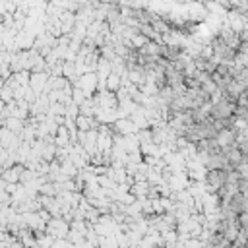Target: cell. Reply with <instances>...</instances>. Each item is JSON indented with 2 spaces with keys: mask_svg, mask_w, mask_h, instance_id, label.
Here are the masks:
<instances>
[{
  "mask_svg": "<svg viewBox=\"0 0 248 248\" xmlns=\"http://www.w3.org/2000/svg\"><path fill=\"white\" fill-rule=\"evenodd\" d=\"M0 25H2V16H0Z\"/></svg>",
  "mask_w": 248,
  "mask_h": 248,
  "instance_id": "12",
  "label": "cell"
},
{
  "mask_svg": "<svg viewBox=\"0 0 248 248\" xmlns=\"http://www.w3.org/2000/svg\"><path fill=\"white\" fill-rule=\"evenodd\" d=\"M120 87H122V79H120V76L114 74V72H110V74L107 76V79H105V89L110 91V93H116Z\"/></svg>",
  "mask_w": 248,
  "mask_h": 248,
  "instance_id": "8",
  "label": "cell"
},
{
  "mask_svg": "<svg viewBox=\"0 0 248 248\" xmlns=\"http://www.w3.org/2000/svg\"><path fill=\"white\" fill-rule=\"evenodd\" d=\"M182 246L184 248H202V242H200V238H186L184 242H182Z\"/></svg>",
  "mask_w": 248,
  "mask_h": 248,
  "instance_id": "10",
  "label": "cell"
},
{
  "mask_svg": "<svg viewBox=\"0 0 248 248\" xmlns=\"http://www.w3.org/2000/svg\"><path fill=\"white\" fill-rule=\"evenodd\" d=\"M70 231V223L64 217H50L45 225V232H48L52 238H66Z\"/></svg>",
  "mask_w": 248,
  "mask_h": 248,
  "instance_id": "2",
  "label": "cell"
},
{
  "mask_svg": "<svg viewBox=\"0 0 248 248\" xmlns=\"http://www.w3.org/2000/svg\"><path fill=\"white\" fill-rule=\"evenodd\" d=\"M236 225H238V229H248V215L246 213H238L236 215Z\"/></svg>",
  "mask_w": 248,
  "mask_h": 248,
  "instance_id": "11",
  "label": "cell"
},
{
  "mask_svg": "<svg viewBox=\"0 0 248 248\" xmlns=\"http://www.w3.org/2000/svg\"><path fill=\"white\" fill-rule=\"evenodd\" d=\"M74 124H76V128L78 130H81V132H89V130H97L101 124L93 118V116H81V114H78L76 116V120H74Z\"/></svg>",
  "mask_w": 248,
  "mask_h": 248,
  "instance_id": "7",
  "label": "cell"
},
{
  "mask_svg": "<svg viewBox=\"0 0 248 248\" xmlns=\"http://www.w3.org/2000/svg\"><path fill=\"white\" fill-rule=\"evenodd\" d=\"M23 165H19V163H14L12 167H8V169H4L2 170V176H0V180H4L6 184H19V178H21V172H23Z\"/></svg>",
  "mask_w": 248,
  "mask_h": 248,
  "instance_id": "5",
  "label": "cell"
},
{
  "mask_svg": "<svg viewBox=\"0 0 248 248\" xmlns=\"http://www.w3.org/2000/svg\"><path fill=\"white\" fill-rule=\"evenodd\" d=\"M46 81H48V74L46 72H37V74H29V89L35 95L46 93Z\"/></svg>",
  "mask_w": 248,
  "mask_h": 248,
  "instance_id": "4",
  "label": "cell"
},
{
  "mask_svg": "<svg viewBox=\"0 0 248 248\" xmlns=\"http://www.w3.org/2000/svg\"><path fill=\"white\" fill-rule=\"evenodd\" d=\"M97 83H99V81H97L95 72H87V74H81V76L76 79L74 87L81 89L85 97H93V95L97 93Z\"/></svg>",
  "mask_w": 248,
  "mask_h": 248,
  "instance_id": "3",
  "label": "cell"
},
{
  "mask_svg": "<svg viewBox=\"0 0 248 248\" xmlns=\"http://www.w3.org/2000/svg\"><path fill=\"white\" fill-rule=\"evenodd\" d=\"M234 103H231L227 97H223V93H221V99L219 101H215L213 105H211V112H209V116L213 118V120H229V118H232V112H234Z\"/></svg>",
  "mask_w": 248,
  "mask_h": 248,
  "instance_id": "1",
  "label": "cell"
},
{
  "mask_svg": "<svg viewBox=\"0 0 248 248\" xmlns=\"http://www.w3.org/2000/svg\"><path fill=\"white\" fill-rule=\"evenodd\" d=\"M215 141H217V145H219L221 149L232 147V145H234V130H232V128H221V130L217 132V136H215Z\"/></svg>",
  "mask_w": 248,
  "mask_h": 248,
  "instance_id": "6",
  "label": "cell"
},
{
  "mask_svg": "<svg viewBox=\"0 0 248 248\" xmlns=\"http://www.w3.org/2000/svg\"><path fill=\"white\" fill-rule=\"evenodd\" d=\"M87 97L83 95V91L81 89H78V87H72V103L76 105V107H79L83 101H85Z\"/></svg>",
  "mask_w": 248,
  "mask_h": 248,
  "instance_id": "9",
  "label": "cell"
}]
</instances>
